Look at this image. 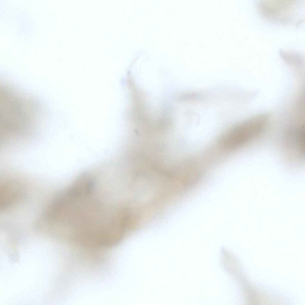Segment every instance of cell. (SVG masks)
Instances as JSON below:
<instances>
[{
    "instance_id": "4",
    "label": "cell",
    "mask_w": 305,
    "mask_h": 305,
    "mask_svg": "<svg viewBox=\"0 0 305 305\" xmlns=\"http://www.w3.org/2000/svg\"><path fill=\"white\" fill-rule=\"evenodd\" d=\"M6 95H7V94H6Z\"/></svg>"
},
{
    "instance_id": "3",
    "label": "cell",
    "mask_w": 305,
    "mask_h": 305,
    "mask_svg": "<svg viewBox=\"0 0 305 305\" xmlns=\"http://www.w3.org/2000/svg\"><path fill=\"white\" fill-rule=\"evenodd\" d=\"M26 129H27V128H26ZM24 130H25V129H24ZM19 132H20V131H19Z\"/></svg>"
},
{
    "instance_id": "2",
    "label": "cell",
    "mask_w": 305,
    "mask_h": 305,
    "mask_svg": "<svg viewBox=\"0 0 305 305\" xmlns=\"http://www.w3.org/2000/svg\"><path fill=\"white\" fill-rule=\"evenodd\" d=\"M268 121V115L262 114L239 124L221 137L220 146L223 149L231 150L249 143L262 134Z\"/></svg>"
},
{
    "instance_id": "1",
    "label": "cell",
    "mask_w": 305,
    "mask_h": 305,
    "mask_svg": "<svg viewBox=\"0 0 305 305\" xmlns=\"http://www.w3.org/2000/svg\"><path fill=\"white\" fill-rule=\"evenodd\" d=\"M259 1L256 10L264 19L275 24L298 26L304 21L298 1Z\"/></svg>"
}]
</instances>
